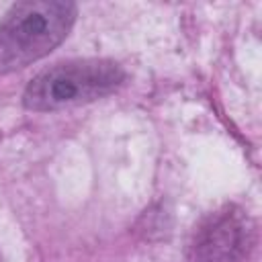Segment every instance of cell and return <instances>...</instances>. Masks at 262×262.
I'll list each match as a JSON object with an SVG mask.
<instances>
[{
  "mask_svg": "<svg viewBox=\"0 0 262 262\" xmlns=\"http://www.w3.org/2000/svg\"><path fill=\"white\" fill-rule=\"evenodd\" d=\"M78 6L68 0L16 2L0 23V74L49 55L72 31Z\"/></svg>",
  "mask_w": 262,
  "mask_h": 262,
  "instance_id": "obj_1",
  "label": "cell"
},
{
  "mask_svg": "<svg viewBox=\"0 0 262 262\" xmlns=\"http://www.w3.org/2000/svg\"><path fill=\"white\" fill-rule=\"evenodd\" d=\"M125 76L123 66L106 57L57 61L27 84L23 104L35 113H51L94 102L115 92Z\"/></svg>",
  "mask_w": 262,
  "mask_h": 262,
  "instance_id": "obj_2",
  "label": "cell"
},
{
  "mask_svg": "<svg viewBox=\"0 0 262 262\" xmlns=\"http://www.w3.org/2000/svg\"><path fill=\"white\" fill-rule=\"evenodd\" d=\"M254 244L252 219L229 205L207 215L188 244L190 262H242Z\"/></svg>",
  "mask_w": 262,
  "mask_h": 262,
  "instance_id": "obj_3",
  "label": "cell"
}]
</instances>
